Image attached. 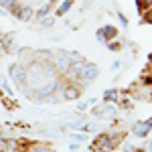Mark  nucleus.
Masks as SVG:
<instances>
[{
	"instance_id": "24",
	"label": "nucleus",
	"mask_w": 152,
	"mask_h": 152,
	"mask_svg": "<svg viewBox=\"0 0 152 152\" xmlns=\"http://www.w3.org/2000/svg\"><path fill=\"white\" fill-rule=\"evenodd\" d=\"M120 67H122V63H120V61H114L110 69H112V71H118V69H120Z\"/></svg>"
},
{
	"instance_id": "5",
	"label": "nucleus",
	"mask_w": 152,
	"mask_h": 152,
	"mask_svg": "<svg viewBox=\"0 0 152 152\" xmlns=\"http://www.w3.org/2000/svg\"><path fill=\"white\" fill-rule=\"evenodd\" d=\"M94 116L97 118V120H105V118L118 116V112H116V107H114L112 104H102V105H95Z\"/></svg>"
},
{
	"instance_id": "21",
	"label": "nucleus",
	"mask_w": 152,
	"mask_h": 152,
	"mask_svg": "<svg viewBox=\"0 0 152 152\" xmlns=\"http://www.w3.org/2000/svg\"><path fill=\"white\" fill-rule=\"evenodd\" d=\"M118 18H120V24H122L124 28H128V18L124 16V12H118Z\"/></svg>"
},
{
	"instance_id": "6",
	"label": "nucleus",
	"mask_w": 152,
	"mask_h": 152,
	"mask_svg": "<svg viewBox=\"0 0 152 152\" xmlns=\"http://www.w3.org/2000/svg\"><path fill=\"white\" fill-rule=\"evenodd\" d=\"M150 130H152V124L148 122V120L134 122V136H136V138H146Z\"/></svg>"
},
{
	"instance_id": "2",
	"label": "nucleus",
	"mask_w": 152,
	"mask_h": 152,
	"mask_svg": "<svg viewBox=\"0 0 152 152\" xmlns=\"http://www.w3.org/2000/svg\"><path fill=\"white\" fill-rule=\"evenodd\" d=\"M97 75H99V67L95 63H83L81 69H79V81L87 85V81L97 79Z\"/></svg>"
},
{
	"instance_id": "14",
	"label": "nucleus",
	"mask_w": 152,
	"mask_h": 152,
	"mask_svg": "<svg viewBox=\"0 0 152 152\" xmlns=\"http://www.w3.org/2000/svg\"><path fill=\"white\" fill-rule=\"evenodd\" d=\"M20 144L16 140H4V152H18L20 148H18Z\"/></svg>"
},
{
	"instance_id": "13",
	"label": "nucleus",
	"mask_w": 152,
	"mask_h": 152,
	"mask_svg": "<svg viewBox=\"0 0 152 152\" xmlns=\"http://www.w3.org/2000/svg\"><path fill=\"white\" fill-rule=\"evenodd\" d=\"M71 6H73V0H63L57 8V16H63L67 10H71Z\"/></svg>"
},
{
	"instance_id": "27",
	"label": "nucleus",
	"mask_w": 152,
	"mask_h": 152,
	"mask_svg": "<svg viewBox=\"0 0 152 152\" xmlns=\"http://www.w3.org/2000/svg\"><path fill=\"white\" fill-rule=\"evenodd\" d=\"M150 132H152V130H150Z\"/></svg>"
},
{
	"instance_id": "26",
	"label": "nucleus",
	"mask_w": 152,
	"mask_h": 152,
	"mask_svg": "<svg viewBox=\"0 0 152 152\" xmlns=\"http://www.w3.org/2000/svg\"><path fill=\"white\" fill-rule=\"evenodd\" d=\"M77 148H79V144H77V142H73V144H69V150H73V152H75Z\"/></svg>"
},
{
	"instance_id": "9",
	"label": "nucleus",
	"mask_w": 152,
	"mask_h": 152,
	"mask_svg": "<svg viewBox=\"0 0 152 152\" xmlns=\"http://www.w3.org/2000/svg\"><path fill=\"white\" fill-rule=\"evenodd\" d=\"M16 18L23 20V23H31V20L35 18V10H33V6H20V10H18V14H16Z\"/></svg>"
},
{
	"instance_id": "15",
	"label": "nucleus",
	"mask_w": 152,
	"mask_h": 152,
	"mask_svg": "<svg viewBox=\"0 0 152 152\" xmlns=\"http://www.w3.org/2000/svg\"><path fill=\"white\" fill-rule=\"evenodd\" d=\"M51 8H53V6H51V4H45V6H41V8H39V10L35 12V16H37V20H41V18H45V16H49V10H51Z\"/></svg>"
},
{
	"instance_id": "10",
	"label": "nucleus",
	"mask_w": 152,
	"mask_h": 152,
	"mask_svg": "<svg viewBox=\"0 0 152 152\" xmlns=\"http://www.w3.org/2000/svg\"><path fill=\"white\" fill-rule=\"evenodd\" d=\"M114 102H120V91H118L116 87L105 89L104 91V104H114Z\"/></svg>"
},
{
	"instance_id": "7",
	"label": "nucleus",
	"mask_w": 152,
	"mask_h": 152,
	"mask_svg": "<svg viewBox=\"0 0 152 152\" xmlns=\"http://www.w3.org/2000/svg\"><path fill=\"white\" fill-rule=\"evenodd\" d=\"M0 8H4L6 10V14H18V10H20V2L18 0H0Z\"/></svg>"
},
{
	"instance_id": "20",
	"label": "nucleus",
	"mask_w": 152,
	"mask_h": 152,
	"mask_svg": "<svg viewBox=\"0 0 152 152\" xmlns=\"http://www.w3.org/2000/svg\"><path fill=\"white\" fill-rule=\"evenodd\" d=\"M31 152H51V148L45 146V144H37V146H33V150H31Z\"/></svg>"
},
{
	"instance_id": "11",
	"label": "nucleus",
	"mask_w": 152,
	"mask_h": 152,
	"mask_svg": "<svg viewBox=\"0 0 152 152\" xmlns=\"http://www.w3.org/2000/svg\"><path fill=\"white\" fill-rule=\"evenodd\" d=\"M67 55H69V65H83L85 63L83 55L77 53V51H67Z\"/></svg>"
},
{
	"instance_id": "19",
	"label": "nucleus",
	"mask_w": 152,
	"mask_h": 152,
	"mask_svg": "<svg viewBox=\"0 0 152 152\" xmlns=\"http://www.w3.org/2000/svg\"><path fill=\"white\" fill-rule=\"evenodd\" d=\"M142 18H144V23H146V24H152V6L142 14Z\"/></svg>"
},
{
	"instance_id": "22",
	"label": "nucleus",
	"mask_w": 152,
	"mask_h": 152,
	"mask_svg": "<svg viewBox=\"0 0 152 152\" xmlns=\"http://www.w3.org/2000/svg\"><path fill=\"white\" fill-rule=\"evenodd\" d=\"M71 140H75V142H83V140H85V136H83V134H71Z\"/></svg>"
},
{
	"instance_id": "25",
	"label": "nucleus",
	"mask_w": 152,
	"mask_h": 152,
	"mask_svg": "<svg viewBox=\"0 0 152 152\" xmlns=\"http://www.w3.org/2000/svg\"><path fill=\"white\" fill-rule=\"evenodd\" d=\"M95 39H97L99 43H105V41H104V35H102V31H99V28H97V33H95Z\"/></svg>"
},
{
	"instance_id": "18",
	"label": "nucleus",
	"mask_w": 152,
	"mask_h": 152,
	"mask_svg": "<svg viewBox=\"0 0 152 152\" xmlns=\"http://www.w3.org/2000/svg\"><path fill=\"white\" fill-rule=\"evenodd\" d=\"M105 45H107L110 51H114V53H118V51L122 49V43H116V41H110V43H105Z\"/></svg>"
},
{
	"instance_id": "4",
	"label": "nucleus",
	"mask_w": 152,
	"mask_h": 152,
	"mask_svg": "<svg viewBox=\"0 0 152 152\" xmlns=\"http://www.w3.org/2000/svg\"><path fill=\"white\" fill-rule=\"evenodd\" d=\"M59 91H61V97H63V99H67V102H69V99H77V97L81 95V89H79L75 83H69V81L63 83Z\"/></svg>"
},
{
	"instance_id": "23",
	"label": "nucleus",
	"mask_w": 152,
	"mask_h": 152,
	"mask_svg": "<svg viewBox=\"0 0 152 152\" xmlns=\"http://www.w3.org/2000/svg\"><path fill=\"white\" fill-rule=\"evenodd\" d=\"M77 110H79V112H85V110H87V102H79V104H77Z\"/></svg>"
},
{
	"instance_id": "16",
	"label": "nucleus",
	"mask_w": 152,
	"mask_h": 152,
	"mask_svg": "<svg viewBox=\"0 0 152 152\" xmlns=\"http://www.w3.org/2000/svg\"><path fill=\"white\" fill-rule=\"evenodd\" d=\"M0 89H2V94H6L8 97H12V95H14V91H12V87H10V85H8L6 81H4V79L0 81Z\"/></svg>"
},
{
	"instance_id": "17",
	"label": "nucleus",
	"mask_w": 152,
	"mask_h": 152,
	"mask_svg": "<svg viewBox=\"0 0 152 152\" xmlns=\"http://www.w3.org/2000/svg\"><path fill=\"white\" fill-rule=\"evenodd\" d=\"M39 24H41L43 28H49V26H53V24H55V18H53V16H45V18H41V20H39Z\"/></svg>"
},
{
	"instance_id": "8",
	"label": "nucleus",
	"mask_w": 152,
	"mask_h": 152,
	"mask_svg": "<svg viewBox=\"0 0 152 152\" xmlns=\"http://www.w3.org/2000/svg\"><path fill=\"white\" fill-rule=\"evenodd\" d=\"M99 31H102V35H104V41H105V43L116 41L118 35H120V31H118L114 24H105V26H102V28H99Z\"/></svg>"
},
{
	"instance_id": "3",
	"label": "nucleus",
	"mask_w": 152,
	"mask_h": 152,
	"mask_svg": "<svg viewBox=\"0 0 152 152\" xmlns=\"http://www.w3.org/2000/svg\"><path fill=\"white\" fill-rule=\"evenodd\" d=\"M53 65H55L57 71H67L69 69V55H67V51L59 49L57 53H53Z\"/></svg>"
},
{
	"instance_id": "1",
	"label": "nucleus",
	"mask_w": 152,
	"mask_h": 152,
	"mask_svg": "<svg viewBox=\"0 0 152 152\" xmlns=\"http://www.w3.org/2000/svg\"><path fill=\"white\" fill-rule=\"evenodd\" d=\"M8 75H10V79L18 87H23V89L26 87V67H24L23 63L20 65L18 63H12L10 67H8Z\"/></svg>"
},
{
	"instance_id": "12",
	"label": "nucleus",
	"mask_w": 152,
	"mask_h": 152,
	"mask_svg": "<svg viewBox=\"0 0 152 152\" xmlns=\"http://www.w3.org/2000/svg\"><path fill=\"white\" fill-rule=\"evenodd\" d=\"M85 122H87V118L81 116V118H77V120H69L65 126H67V128H71V130H73V128H79V130H81L83 126H85Z\"/></svg>"
}]
</instances>
